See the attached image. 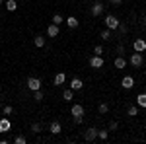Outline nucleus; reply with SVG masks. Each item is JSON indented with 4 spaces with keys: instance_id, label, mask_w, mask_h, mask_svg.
<instances>
[{
    "instance_id": "f257e3e1",
    "label": "nucleus",
    "mask_w": 146,
    "mask_h": 144,
    "mask_svg": "<svg viewBox=\"0 0 146 144\" xmlns=\"http://www.w3.org/2000/svg\"><path fill=\"white\" fill-rule=\"evenodd\" d=\"M142 60H144V58H142V53H133V56H131V58H129V62H131V64H133V66L135 68H140V64H142Z\"/></svg>"
},
{
    "instance_id": "f03ea898",
    "label": "nucleus",
    "mask_w": 146,
    "mask_h": 144,
    "mask_svg": "<svg viewBox=\"0 0 146 144\" xmlns=\"http://www.w3.org/2000/svg\"><path fill=\"white\" fill-rule=\"evenodd\" d=\"M105 25H107V29H117V25H119V20L115 18V16H105Z\"/></svg>"
},
{
    "instance_id": "7ed1b4c3",
    "label": "nucleus",
    "mask_w": 146,
    "mask_h": 144,
    "mask_svg": "<svg viewBox=\"0 0 146 144\" xmlns=\"http://www.w3.org/2000/svg\"><path fill=\"white\" fill-rule=\"evenodd\" d=\"M96 138H98V129H94V127L84 133V140H86V142H94Z\"/></svg>"
},
{
    "instance_id": "20e7f679",
    "label": "nucleus",
    "mask_w": 146,
    "mask_h": 144,
    "mask_svg": "<svg viewBox=\"0 0 146 144\" xmlns=\"http://www.w3.org/2000/svg\"><path fill=\"white\" fill-rule=\"evenodd\" d=\"M27 88L31 90V92H35V90H41V80L31 76L29 80H27Z\"/></svg>"
},
{
    "instance_id": "39448f33",
    "label": "nucleus",
    "mask_w": 146,
    "mask_h": 144,
    "mask_svg": "<svg viewBox=\"0 0 146 144\" xmlns=\"http://www.w3.org/2000/svg\"><path fill=\"white\" fill-rule=\"evenodd\" d=\"M90 66L92 68H101L103 66V58H101V55H94L90 58Z\"/></svg>"
},
{
    "instance_id": "423d86ee",
    "label": "nucleus",
    "mask_w": 146,
    "mask_h": 144,
    "mask_svg": "<svg viewBox=\"0 0 146 144\" xmlns=\"http://www.w3.org/2000/svg\"><path fill=\"white\" fill-rule=\"evenodd\" d=\"M133 47H135L136 53H144V51H146V41H144V39H136L135 43H133Z\"/></svg>"
},
{
    "instance_id": "0eeeda50",
    "label": "nucleus",
    "mask_w": 146,
    "mask_h": 144,
    "mask_svg": "<svg viewBox=\"0 0 146 144\" xmlns=\"http://www.w3.org/2000/svg\"><path fill=\"white\" fill-rule=\"evenodd\" d=\"M82 88H84V82H82L80 78H72V80H70V90H72V92L82 90Z\"/></svg>"
},
{
    "instance_id": "6e6552de",
    "label": "nucleus",
    "mask_w": 146,
    "mask_h": 144,
    "mask_svg": "<svg viewBox=\"0 0 146 144\" xmlns=\"http://www.w3.org/2000/svg\"><path fill=\"white\" fill-rule=\"evenodd\" d=\"M103 10H105V6H103L101 2H94V6H92V14H94V16H101Z\"/></svg>"
},
{
    "instance_id": "1a4fd4ad",
    "label": "nucleus",
    "mask_w": 146,
    "mask_h": 144,
    "mask_svg": "<svg viewBox=\"0 0 146 144\" xmlns=\"http://www.w3.org/2000/svg\"><path fill=\"white\" fill-rule=\"evenodd\" d=\"M121 86H123L125 90H131L133 86H135V80H133V76H125L123 82H121Z\"/></svg>"
},
{
    "instance_id": "9d476101",
    "label": "nucleus",
    "mask_w": 146,
    "mask_h": 144,
    "mask_svg": "<svg viewBox=\"0 0 146 144\" xmlns=\"http://www.w3.org/2000/svg\"><path fill=\"white\" fill-rule=\"evenodd\" d=\"M10 121H8V117H4V119H0V133H8L10 131Z\"/></svg>"
},
{
    "instance_id": "9b49d317",
    "label": "nucleus",
    "mask_w": 146,
    "mask_h": 144,
    "mask_svg": "<svg viewBox=\"0 0 146 144\" xmlns=\"http://www.w3.org/2000/svg\"><path fill=\"white\" fill-rule=\"evenodd\" d=\"M49 131H51V134H58L62 129H60V123L58 121H53L51 125H49Z\"/></svg>"
},
{
    "instance_id": "f8f14e48",
    "label": "nucleus",
    "mask_w": 146,
    "mask_h": 144,
    "mask_svg": "<svg viewBox=\"0 0 146 144\" xmlns=\"http://www.w3.org/2000/svg\"><path fill=\"white\" fill-rule=\"evenodd\" d=\"M64 82H66V74H64V72H58L55 76V86H62Z\"/></svg>"
},
{
    "instance_id": "ddd939ff",
    "label": "nucleus",
    "mask_w": 146,
    "mask_h": 144,
    "mask_svg": "<svg viewBox=\"0 0 146 144\" xmlns=\"http://www.w3.org/2000/svg\"><path fill=\"white\" fill-rule=\"evenodd\" d=\"M47 35H49V37H56V35H58V25L51 23V25L47 27Z\"/></svg>"
},
{
    "instance_id": "4468645a",
    "label": "nucleus",
    "mask_w": 146,
    "mask_h": 144,
    "mask_svg": "<svg viewBox=\"0 0 146 144\" xmlns=\"http://www.w3.org/2000/svg\"><path fill=\"white\" fill-rule=\"evenodd\" d=\"M72 115H74V117H82V115H84V107H82L80 103L72 105Z\"/></svg>"
},
{
    "instance_id": "2eb2a0df",
    "label": "nucleus",
    "mask_w": 146,
    "mask_h": 144,
    "mask_svg": "<svg viewBox=\"0 0 146 144\" xmlns=\"http://www.w3.org/2000/svg\"><path fill=\"white\" fill-rule=\"evenodd\" d=\"M127 66V58H125V56H117V58H115V68H125Z\"/></svg>"
},
{
    "instance_id": "dca6fc26",
    "label": "nucleus",
    "mask_w": 146,
    "mask_h": 144,
    "mask_svg": "<svg viewBox=\"0 0 146 144\" xmlns=\"http://www.w3.org/2000/svg\"><path fill=\"white\" fill-rule=\"evenodd\" d=\"M136 105L138 107H146V94H138L136 96Z\"/></svg>"
},
{
    "instance_id": "f3484780",
    "label": "nucleus",
    "mask_w": 146,
    "mask_h": 144,
    "mask_svg": "<svg viewBox=\"0 0 146 144\" xmlns=\"http://www.w3.org/2000/svg\"><path fill=\"white\" fill-rule=\"evenodd\" d=\"M66 25L70 29H74V27H78V20H76L74 16H70V18H66Z\"/></svg>"
},
{
    "instance_id": "a211bd4d",
    "label": "nucleus",
    "mask_w": 146,
    "mask_h": 144,
    "mask_svg": "<svg viewBox=\"0 0 146 144\" xmlns=\"http://www.w3.org/2000/svg\"><path fill=\"white\" fill-rule=\"evenodd\" d=\"M138 115V105H131L127 109V117H136Z\"/></svg>"
},
{
    "instance_id": "6ab92c4d",
    "label": "nucleus",
    "mask_w": 146,
    "mask_h": 144,
    "mask_svg": "<svg viewBox=\"0 0 146 144\" xmlns=\"http://www.w3.org/2000/svg\"><path fill=\"white\" fill-rule=\"evenodd\" d=\"M33 43H35V47H45V37L43 35H35Z\"/></svg>"
},
{
    "instance_id": "aec40b11",
    "label": "nucleus",
    "mask_w": 146,
    "mask_h": 144,
    "mask_svg": "<svg viewBox=\"0 0 146 144\" xmlns=\"http://www.w3.org/2000/svg\"><path fill=\"white\" fill-rule=\"evenodd\" d=\"M72 94H74V92H72L70 88L64 90V92H62V100H64V101H72Z\"/></svg>"
},
{
    "instance_id": "412c9836",
    "label": "nucleus",
    "mask_w": 146,
    "mask_h": 144,
    "mask_svg": "<svg viewBox=\"0 0 146 144\" xmlns=\"http://www.w3.org/2000/svg\"><path fill=\"white\" fill-rule=\"evenodd\" d=\"M100 37L103 39V41H109V39H111V29H103V31L100 33Z\"/></svg>"
},
{
    "instance_id": "4be33fe9",
    "label": "nucleus",
    "mask_w": 146,
    "mask_h": 144,
    "mask_svg": "<svg viewBox=\"0 0 146 144\" xmlns=\"http://www.w3.org/2000/svg\"><path fill=\"white\" fill-rule=\"evenodd\" d=\"M16 8H18V4H16V0H8V2H6V10H8V12H14Z\"/></svg>"
},
{
    "instance_id": "5701e85b",
    "label": "nucleus",
    "mask_w": 146,
    "mask_h": 144,
    "mask_svg": "<svg viewBox=\"0 0 146 144\" xmlns=\"http://www.w3.org/2000/svg\"><path fill=\"white\" fill-rule=\"evenodd\" d=\"M98 138L107 140V138H109V129H107V131H98Z\"/></svg>"
},
{
    "instance_id": "b1692460",
    "label": "nucleus",
    "mask_w": 146,
    "mask_h": 144,
    "mask_svg": "<svg viewBox=\"0 0 146 144\" xmlns=\"http://www.w3.org/2000/svg\"><path fill=\"white\" fill-rule=\"evenodd\" d=\"M33 100L35 101H43V92H41V90H35L33 92Z\"/></svg>"
},
{
    "instance_id": "393cba45",
    "label": "nucleus",
    "mask_w": 146,
    "mask_h": 144,
    "mask_svg": "<svg viewBox=\"0 0 146 144\" xmlns=\"http://www.w3.org/2000/svg\"><path fill=\"white\" fill-rule=\"evenodd\" d=\"M98 111H100L101 115H105V113L109 111V105H107V103H100V107H98Z\"/></svg>"
},
{
    "instance_id": "a878e982",
    "label": "nucleus",
    "mask_w": 146,
    "mask_h": 144,
    "mask_svg": "<svg viewBox=\"0 0 146 144\" xmlns=\"http://www.w3.org/2000/svg\"><path fill=\"white\" fill-rule=\"evenodd\" d=\"M31 133H33V134L41 133V125H39V123H33V125H31Z\"/></svg>"
},
{
    "instance_id": "bb28decb",
    "label": "nucleus",
    "mask_w": 146,
    "mask_h": 144,
    "mask_svg": "<svg viewBox=\"0 0 146 144\" xmlns=\"http://www.w3.org/2000/svg\"><path fill=\"white\" fill-rule=\"evenodd\" d=\"M53 23H55V25H60V23H62V16H60V14H55V16H53Z\"/></svg>"
},
{
    "instance_id": "cd10ccee",
    "label": "nucleus",
    "mask_w": 146,
    "mask_h": 144,
    "mask_svg": "<svg viewBox=\"0 0 146 144\" xmlns=\"http://www.w3.org/2000/svg\"><path fill=\"white\" fill-rule=\"evenodd\" d=\"M117 31H121V33H127V31H129L127 23H121V22H119V25H117Z\"/></svg>"
},
{
    "instance_id": "c85d7f7f",
    "label": "nucleus",
    "mask_w": 146,
    "mask_h": 144,
    "mask_svg": "<svg viewBox=\"0 0 146 144\" xmlns=\"http://www.w3.org/2000/svg\"><path fill=\"white\" fill-rule=\"evenodd\" d=\"M14 142H16V144H25V136H22V134H18V136L14 138Z\"/></svg>"
},
{
    "instance_id": "c756f323",
    "label": "nucleus",
    "mask_w": 146,
    "mask_h": 144,
    "mask_svg": "<svg viewBox=\"0 0 146 144\" xmlns=\"http://www.w3.org/2000/svg\"><path fill=\"white\" fill-rule=\"evenodd\" d=\"M12 111H14V109H12V105H6V107L2 109V113H4L6 117H10V115H12Z\"/></svg>"
},
{
    "instance_id": "7c9ffc66",
    "label": "nucleus",
    "mask_w": 146,
    "mask_h": 144,
    "mask_svg": "<svg viewBox=\"0 0 146 144\" xmlns=\"http://www.w3.org/2000/svg\"><path fill=\"white\" fill-rule=\"evenodd\" d=\"M94 55H103V47L101 45H96L94 47Z\"/></svg>"
},
{
    "instance_id": "2f4dec72",
    "label": "nucleus",
    "mask_w": 146,
    "mask_h": 144,
    "mask_svg": "<svg viewBox=\"0 0 146 144\" xmlns=\"http://www.w3.org/2000/svg\"><path fill=\"white\" fill-rule=\"evenodd\" d=\"M72 121H74V125H80V123L84 121V117H72Z\"/></svg>"
},
{
    "instance_id": "473e14b6",
    "label": "nucleus",
    "mask_w": 146,
    "mask_h": 144,
    "mask_svg": "<svg viewBox=\"0 0 146 144\" xmlns=\"http://www.w3.org/2000/svg\"><path fill=\"white\" fill-rule=\"evenodd\" d=\"M117 53H119L121 56L125 55V47H123V45H119V47H117Z\"/></svg>"
},
{
    "instance_id": "72a5a7b5",
    "label": "nucleus",
    "mask_w": 146,
    "mask_h": 144,
    "mask_svg": "<svg viewBox=\"0 0 146 144\" xmlns=\"http://www.w3.org/2000/svg\"><path fill=\"white\" fill-rule=\"evenodd\" d=\"M117 129V121H111L109 123V131H115Z\"/></svg>"
},
{
    "instance_id": "f704fd0d",
    "label": "nucleus",
    "mask_w": 146,
    "mask_h": 144,
    "mask_svg": "<svg viewBox=\"0 0 146 144\" xmlns=\"http://www.w3.org/2000/svg\"><path fill=\"white\" fill-rule=\"evenodd\" d=\"M142 25L146 27V14H142Z\"/></svg>"
},
{
    "instance_id": "c9c22d12",
    "label": "nucleus",
    "mask_w": 146,
    "mask_h": 144,
    "mask_svg": "<svg viewBox=\"0 0 146 144\" xmlns=\"http://www.w3.org/2000/svg\"><path fill=\"white\" fill-rule=\"evenodd\" d=\"M109 2H111V4H121L123 0H109Z\"/></svg>"
},
{
    "instance_id": "e433bc0d",
    "label": "nucleus",
    "mask_w": 146,
    "mask_h": 144,
    "mask_svg": "<svg viewBox=\"0 0 146 144\" xmlns=\"http://www.w3.org/2000/svg\"><path fill=\"white\" fill-rule=\"evenodd\" d=\"M2 4H4V0H0V6H2Z\"/></svg>"
}]
</instances>
